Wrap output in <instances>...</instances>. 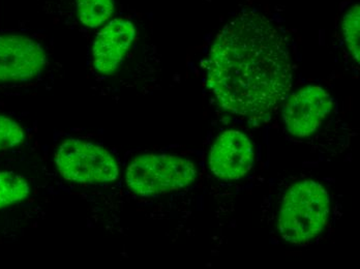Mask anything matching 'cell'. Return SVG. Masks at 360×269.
Segmentation results:
<instances>
[{"instance_id": "obj_1", "label": "cell", "mask_w": 360, "mask_h": 269, "mask_svg": "<svg viewBox=\"0 0 360 269\" xmlns=\"http://www.w3.org/2000/svg\"><path fill=\"white\" fill-rule=\"evenodd\" d=\"M292 81L288 46L265 17L245 13L217 34L207 63V85L224 110L263 118L286 100Z\"/></svg>"}, {"instance_id": "obj_2", "label": "cell", "mask_w": 360, "mask_h": 269, "mask_svg": "<svg viewBox=\"0 0 360 269\" xmlns=\"http://www.w3.org/2000/svg\"><path fill=\"white\" fill-rule=\"evenodd\" d=\"M329 211L330 197L323 185L314 181L294 183L281 209V236L290 244H306L323 231Z\"/></svg>"}, {"instance_id": "obj_3", "label": "cell", "mask_w": 360, "mask_h": 269, "mask_svg": "<svg viewBox=\"0 0 360 269\" xmlns=\"http://www.w3.org/2000/svg\"><path fill=\"white\" fill-rule=\"evenodd\" d=\"M196 166L182 157L148 155L134 159L127 169V183L135 194L159 196L188 188L197 179Z\"/></svg>"}, {"instance_id": "obj_4", "label": "cell", "mask_w": 360, "mask_h": 269, "mask_svg": "<svg viewBox=\"0 0 360 269\" xmlns=\"http://www.w3.org/2000/svg\"><path fill=\"white\" fill-rule=\"evenodd\" d=\"M59 173L67 181L78 183H107L120 175L118 165L108 150L81 140H67L56 154Z\"/></svg>"}, {"instance_id": "obj_5", "label": "cell", "mask_w": 360, "mask_h": 269, "mask_svg": "<svg viewBox=\"0 0 360 269\" xmlns=\"http://www.w3.org/2000/svg\"><path fill=\"white\" fill-rule=\"evenodd\" d=\"M333 100L322 87L309 86L293 93L284 107L283 117L290 134L298 138L311 136L330 114Z\"/></svg>"}, {"instance_id": "obj_6", "label": "cell", "mask_w": 360, "mask_h": 269, "mask_svg": "<svg viewBox=\"0 0 360 269\" xmlns=\"http://www.w3.org/2000/svg\"><path fill=\"white\" fill-rule=\"evenodd\" d=\"M47 65L43 48L22 36H0V82L36 78Z\"/></svg>"}, {"instance_id": "obj_7", "label": "cell", "mask_w": 360, "mask_h": 269, "mask_svg": "<svg viewBox=\"0 0 360 269\" xmlns=\"http://www.w3.org/2000/svg\"><path fill=\"white\" fill-rule=\"evenodd\" d=\"M252 164L251 141L239 131H227L219 135L210 150V170L223 181L241 178L252 169Z\"/></svg>"}, {"instance_id": "obj_8", "label": "cell", "mask_w": 360, "mask_h": 269, "mask_svg": "<svg viewBox=\"0 0 360 269\" xmlns=\"http://www.w3.org/2000/svg\"><path fill=\"white\" fill-rule=\"evenodd\" d=\"M136 36L131 21L115 19L109 22L96 36L92 47L94 67L103 75H112L122 65Z\"/></svg>"}, {"instance_id": "obj_9", "label": "cell", "mask_w": 360, "mask_h": 269, "mask_svg": "<svg viewBox=\"0 0 360 269\" xmlns=\"http://www.w3.org/2000/svg\"><path fill=\"white\" fill-rule=\"evenodd\" d=\"M76 4L79 19L87 27H98L113 14V0H76Z\"/></svg>"}, {"instance_id": "obj_10", "label": "cell", "mask_w": 360, "mask_h": 269, "mask_svg": "<svg viewBox=\"0 0 360 269\" xmlns=\"http://www.w3.org/2000/svg\"><path fill=\"white\" fill-rule=\"evenodd\" d=\"M30 187L24 177L13 172H0V209L27 198Z\"/></svg>"}, {"instance_id": "obj_11", "label": "cell", "mask_w": 360, "mask_h": 269, "mask_svg": "<svg viewBox=\"0 0 360 269\" xmlns=\"http://www.w3.org/2000/svg\"><path fill=\"white\" fill-rule=\"evenodd\" d=\"M359 27V4H355L345 15L344 20H342V32H344L345 41L348 46L349 51L357 63H359L360 53Z\"/></svg>"}, {"instance_id": "obj_12", "label": "cell", "mask_w": 360, "mask_h": 269, "mask_svg": "<svg viewBox=\"0 0 360 269\" xmlns=\"http://www.w3.org/2000/svg\"><path fill=\"white\" fill-rule=\"evenodd\" d=\"M23 140V129L14 120L0 114V152L16 147Z\"/></svg>"}]
</instances>
